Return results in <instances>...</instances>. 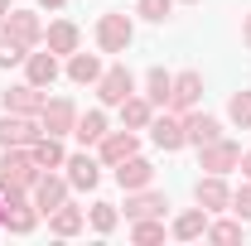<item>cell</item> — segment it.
Wrapping results in <instances>:
<instances>
[{"label":"cell","instance_id":"cb8c5ba5","mask_svg":"<svg viewBox=\"0 0 251 246\" xmlns=\"http://www.w3.org/2000/svg\"><path fill=\"white\" fill-rule=\"evenodd\" d=\"M82 227H87V213H82V208H73V203H63V208L49 213V232H53V237H77Z\"/></svg>","mask_w":251,"mask_h":246},{"label":"cell","instance_id":"30bf717a","mask_svg":"<svg viewBox=\"0 0 251 246\" xmlns=\"http://www.w3.org/2000/svg\"><path fill=\"white\" fill-rule=\"evenodd\" d=\"M145 130H150V140H155L164 154H174V150H184V145H188V140H184V116L169 111V106H164V116H155Z\"/></svg>","mask_w":251,"mask_h":246},{"label":"cell","instance_id":"44dd1931","mask_svg":"<svg viewBox=\"0 0 251 246\" xmlns=\"http://www.w3.org/2000/svg\"><path fill=\"white\" fill-rule=\"evenodd\" d=\"M77 44H82V34H77V25H73V20H53V25L44 29V49H53L58 58L77 53Z\"/></svg>","mask_w":251,"mask_h":246},{"label":"cell","instance_id":"d4e9b609","mask_svg":"<svg viewBox=\"0 0 251 246\" xmlns=\"http://www.w3.org/2000/svg\"><path fill=\"white\" fill-rule=\"evenodd\" d=\"M29 154H34L39 169H63V159H68V154H63V135H49V130L29 145Z\"/></svg>","mask_w":251,"mask_h":246},{"label":"cell","instance_id":"d6a6232c","mask_svg":"<svg viewBox=\"0 0 251 246\" xmlns=\"http://www.w3.org/2000/svg\"><path fill=\"white\" fill-rule=\"evenodd\" d=\"M25 53H29L25 44H15L10 34L0 29V68H15V63H25Z\"/></svg>","mask_w":251,"mask_h":246},{"label":"cell","instance_id":"ffe728a7","mask_svg":"<svg viewBox=\"0 0 251 246\" xmlns=\"http://www.w3.org/2000/svg\"><path fill=\"white\" fill-rule=\"evenodd\" d=\"M208 222H213V213H208V208H188V213L174 217L169 237H174V242H198V237H208Z\"/></svg>","mask_w":251,"mask_h":246},{"label":"cell","instance_id":"f1b7e54d","mask_svg":"<svg viewBox=\"0 0 251 246\" xmlns=\"http://www.w3.org/2000/svg\"><path fill=\"white\" fill-rule=\"evenodd\" d=\"M87 222H92V232L111 237L116 222H121V213H116V203H92V208H87Z\"/></svg>","mask_w":251,"mask_h":246},{"label":"cell","instance_id":"ba28073f","mask_svg":"<svg viewBox=\"0 0 251 246\" xmlns=\"http://www.w3.org/2000/svg\"><path fill=\"white\" fill-rule=\"evenodd\" d=\"M39 135H44L39 116H15V111L0 116V150H10V145H34Z\"/></svg>","mask_w":251,"mask_h":246},{"label":"cell","instance_id":"9a60e30c","mask_svg":"<svg viewBox=\"0 0 251 246\" xmlns=\"http://www.w3.org/2000/svg\"><path fill=\"white\" fill-rule=\"evenodd\" d=\"M193 203L208 208V213H222V208H232V188L222 184V174H203L193 184Z\"/></svg>","mask_w":251,"mask_h":246},{"label":"cell","instance_id":"74e56055","mask_svg":"<svg viewBox=\"0 0 251 246\" xmlns=\"http://www.w3.org/2000/svg\"><path fill=\"white\" fill-rule=\"evenodd\" d=\"M10 10H15V5H10V0H0V25H5V15H10Z\"/></svg>","mask_w":251,"mask_h":246},{"label":"cell","instance_id":"484cf974","mask_svg":"<svg viewBox=\"0 0 251 246\" xmlns=\"http://www.w3.org/2000/svg\"><path fill=\"white\" fill-rule=\"evenodd\" d=\"M106 130H111V125H106V111H77L73 135H77V145H82V150H87V145H97Z\"/></svg>","mask_w":251,"mask_h":246},{"label":"cell","instance_id":"277c9868","mask_svg":"<svg viewBox=\"0 0 251 246\" xmlns=\"http://www.w3.org/2000/svg\"><path fill=\"white\" fill-rule=\"evenodd\" d=\"M68 193H73V184H68V174H53V169H44L39 179H34V188H29V198H34V208L49 217L53 208H63L68 203Z\"/></svg>","mask_w":251,"mask_h":246},{"label":"cell","instance_id":"4dcf8cb0","mask_svg":"<svg viewBox=\"0 0 251 246\" xmlns=\"http://www.w3.org/2000/svg\"><path fill=\"white\" fill-rule=\"evenodd\" d=\"M227 116H232V125L251 130V92H232L227 97Z\"/></svg>","mask_w":251,"mask_h":246},{"label":"cell","instance_id":"2e32d148","mask_svg":"<svg viewBox=\"0 0 251 246\" xmlns=\"http://www.w3.org/2000/svg\"><path fill=\"white\" fill-rule=\"evenodd\" d=\"M218 135H222V121H218V116H208V111H198V106L184 111V140H188V145L203 150V145H213Z\"/></svg>","mask_w":251,"mask_h":246},{"label":"cell","instance_id":"1f68e13d","mask_svg":"<svg viewBox=\"0 0 251 246\" xmlns=\"http://www.w3.org/2000/svg\"><path fill=\"white\" fill-rule=\"evenodd\" d=\"M169 10H174V0H135V15H140V20H150V25H164V20H169Z\"/></svg>","mask_w":251,"mask_h":246},{"label":"cell","instance_id":"f35d334b","mask_svg":"<svg viewBox=\"0 0 251 246\" xmlns=\"http://www.w3.org/2000/svg\"><path fill=\"white\" fill-rule=\"evenodd\" d=\"M0 227H5V203H0Z\"/></svg>","mask_w":251,"mask_h":246},{"label":"cell","instance_id":"7c38bea8","mask_svg":"<svg viewBox=\"0 0 251 246\" xmlns=\"http://www.w3.org/2000/svg\"><path fill=\"white\" fill-rule=\"evenodd\" d=\"M63 169H68V184L77 188V193H92L97 184H101V159L97 154H73V159H63Z\"/></svg>","mask_w":251,"mask_h":246},{"label":"cell","instance_id":"7a4b0ae2","mask_svg":"<svg viewBox=\"0 0 251 246\" xmlns=\"http://www.w3.org/2000/svg\"><path fill=\"white\" fill-rule=\"evenodd\" d=\"M130 39H135V25H130L126 10H111V15L97 20V49H101V53H126Z\"/></svg>","mask_w":251,"mask_h":246},{"label":"cell","instance_id":"d590c367","mask_svg":"<svg viewBox=\"0 0 251 246\" xmlns=\"http://www.w3.org/2000/svg\"><path fill=\"white\" fill-rule=\"evenodd\" d=\"M68 0H39V10H63Z\"/></svg>","mask_w":251,"mask_h":246},{"label":"cell","instance_id":"ac0fdd59","mask_svg":"<svg viewBox=\"0 0 251 246\" xmlns=\"http://www.w3.org/2000/svg\"><path fill=\"white\" fill-rule=\"evenodd\" d=\"M58 53L49 49V53H25V82H34V87H53L58 82Z\"/></svg>","mask_w":251,"mask_h":246},{"label":"cell","instance_id":"8fae6325","mask_svg":"<svg viewBox=\"0 0 251 246\" xmlns=\"http://www.w3.org/2000/svg\"><path fill=\"white\" fill-rule=\"evenodd\" d=\"M39 125H44L49 135H73V125H77V106H73L68 97H49L44 111H39Z\"/></svg>","mask_w":251,"mask_h":246},{"label":"cell","instance_id":"4316f807","mask_svg":"<svg viewBox=\"0 0 251 246\" xmlns=\"http://www.w3.org/2000/svg\"><path fill=\"white\" fill-rule=\"evenodd\" d=\"M169 92H174V73H164V68H150L145 73V97H150V106H169Z\"/></svg>","mask_w":251,"mask_h":246},{"label":"cell","instance_id":"7402d4cb","mask_svg":"<svg viewBox=\"0 0 251 246\" xmlns=\"http://www.w3.org/2000/svg\"><path fill=\"white\" fill-rule=\"evenodd\" d=\"M97 77H101V58L97 53H68V82H77V87H97Z\"/></svg>","mask_w":251,"mask_h":246},{"label":"cell","instance_id":"f546056e","mask_svg":"<svg viewBox=\"0 0 251 246\" xmlns=\"http://www.w3.org/2000/svg\"><path fill=\"white\" fill-rule=\"evenodd\" d=\"M130 237H135L140 246H155V242H164V222H159V217H135Z\"/></svg>","mask_w":251,"mask_h":246},{"label":"cell","instance_id":"52a82bcc","mask_svg":"<svg viewBox=\"0 0 251 246\" xmlns=\"http://www.w3.org/2000/svg\"><path fill=\"white\" fill-rule=\"evenodd\" d=\"M130 154H140V135H135V130H106V135L97 140V159H101L106 169H116Z\"/></svg>","mask_w":251,"mask_h":246},{"label":"cell","instance_id":"603a6c76","mask_svg":"<svg viewBox=\"0 0 251 246\" xmlns=\"http://www.w3.org/2000/svg\"><path fill=\"white\" fill-rule=\"evenodd\" d=\"M116 111H121V125H126V130H145V125L155 121V106H150V97H135V92L126 97Z\"/></svg>","mask_w":251,"mask_h":246},{"label":"cell","instance_id":"8992f818","mask_svg":"<svg viewBox=\"0 0 251 246\" xmlns=\"http://www.w3.org/2000/svg\"><path fill=\"white\" fill-rule=\"evenodd\" d=\"M237 164H242V145L227 140V135H218L213 145L198 150V169H208V174H232Z\"/></svg>","mask_w":251,"mask_h":246},{"label":"cell","instance_id":"6da1fadb","mask_svg":"<svg viewBox=\"0 0 251 246\" xmlns=\"http://www.w3.org/2000/svg\"><path fill=\"white\" fill-rule=\"evenodd\" d=\"M39 174H44V169L34 164L29 145H10V150H0V193H10V188H25V193H29Z\"/></svg>","mask_w":251,"mask_h":246},{"label":"cell","instance_id":"e0dca14e","mask_svg":"<svg viewBox=\"0 0 251 246\" xmlns=\"http://www.w3.org/2000/svg\"><path fill=\"white\" fill-rule=\"evenodd\" d=\"M116 184H121L126 193L150 188V184H155V164H150V159H140V154H130V159H121V164H116Z\"/></svg>","mask_w":251,"mask_h":246},{"label":"cell","instance_id":"836d02e7","mask_svg":"<svg viewBox=\"0 0 251 246\" xmlns=\"http://www.w3.org/2000/svg\"><path fill=\"white\" fill-rule=\"evenodd\" d=\"M232 213L242 217V222H251V179L237 188V193H232Z\"/></svg>","mask_w":251,"mask_h":246},{"label":"cell","instance_id":"8d00e7d4","mask_svg":"<svg viewBox=\"0 0 251 246\" xmlns=\"http://www.w3.org/2000/svg\"><path fill=\"white\" fill-rule=\"evenodd\" d=\"M242 39H247V49H251V15H247V25H242Z\"/></svg>","mask_w":251,"mask_h":246},{"label":"cell","instance_id":"e575fe53","mask_svg":"<svg viewBox=\"0 0 251 246\" xmlns=\"http://www.w3.org/2000/svg\"><path fill=\"white\" fill-rule=\"evenodd\" d=\"M237 169H242V179H251V150H242V164Z\"/></svg>","mask_w":251,"mask_h":246},{"label":"cell","instance_id":"5bb4252c","mask_svg":"<svg viewBox=\"0 0 251 246\" xmlns=\"http://www.w3.org/2000/svg\"><path fill=\"white\" fill-rule=\"evenodd\" d=\"M44 87H34V82H20V87H10V92H0V106L5 111H15V116H39L44 111Z\"/></svg>","mask_w":251,"mask_h":246},{"label":"cell","instance_id":"4fadbf2b","mask_svg":"<svg viewBox=\"0 0 251 246\" xmlns=\"http://www.w3.org/2000/svg\"><path fill=\"white\" fill-rule=\"evenodd\" d=\"M198 101H203V73H193V68H188V73H174L169 111H179V116H184V111H193Z\"/></svg>","mask_w":251,"mask_h":246},{"label":"cell","instance_id":"ab89813d","mask_svg":"<svg viewBox=\"0 0 251 246\" xmlns=\"http://www.w3.org/2000/svg\"><path fill=\"white\" fill-rule=\"evenodd\" d=\"M184 5H198V0H184Z\"/></svg>","mask_w":251,"mask_h":246},{"label":"cell","instance_id":"83f0119b","mask_svg":"<svg viewBox=\"0 0 251 246\" xmlns=\"http://www.w3.org/2000/svg\"><path fill=\"white\" fill-rule=\"evenodd\" d=\"M247 237V222L232 213V217H222V222H208V242H222V246H232V242H242Z\"/></svg>","mask_w":251,"mask_h":246},{"label":"cell","instance_id":"3957f363","mask_svg":"<svg viewBox=\"0 0 251 246\" xmlns=\"http://www.w3.org/2000/svg\"><path fill=\"white\" fill-rule=\"evenodd\" d=\"M0 203H5V227H10L15 237H29L34 227H39V208H34V198L25 193V188L0 193Z\"/></svg>","mask_w":251,"mask_h":246},{"label":"cell","instance_id":"9c48e42d","mask_svg":"<svg viewBox=\"0 0 251 246\" xmlns=\"http://www.w3.org/2000/svg\"><path fill=\"white\" fill-rule=\"evenodd\" d=\"M0 29L10 34L15 44H25V49H39V44H44V20H39L34 10H10Z\"/></svg>","mask_w":251,"mask_h":246},{"label":"cell","instance_id":"d6986e66","mask_svg":"<svg viewBox=\"0 0 251 246\" xmlns=\"http://www.w3.org/2000/svg\"><path fill=\"white\" fill-rule=\"evenodd\" d=\"M169 208V198L159 193V188H135V193H126V217L135 222V217H164Z\"/></svg>","mask_w":251,"mask_h":246},{"label":"cell","instance_id":"5b68a950","mask_svg":"<svg viewBox=\"0 0 251 246\" xmlns=\"http://www.w3.org/2000/svg\"><path fill=\"white\" fill-rule=\"evenodd\" d=\"M130 92H135V77H130V68H126V63L101 68V77H97V97H101V106H121Z\"/></svg>","mask_w":251,"mask_h":246}]
</instances>
